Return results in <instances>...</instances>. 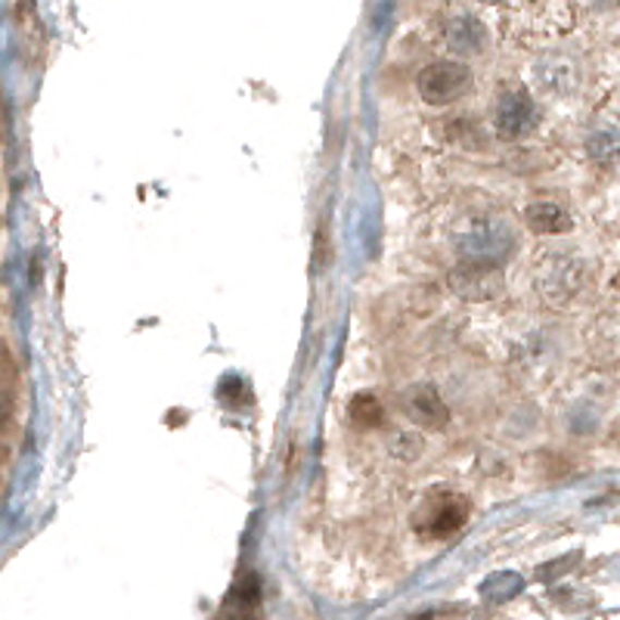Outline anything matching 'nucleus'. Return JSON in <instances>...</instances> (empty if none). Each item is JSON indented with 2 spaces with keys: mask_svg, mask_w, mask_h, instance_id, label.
<instances>
[{
  "mask_svg": "<svg viewBox=\"0 0 620 620\" xmlns=\"http://www.w3.org/2000/svg\"><path fill=\"white\" fill-rule=\"evenodd\" d=\"M500 13L502 38L515 44H540L559 38L571 25L578 7L571 3H502L494 7Z\"/></svg>",
  "mask_w": 620,
  "mask_h": 620,
  "instance_id": "1",
  "label": "nucleus"
},
{
  "mask_svg": "<svg viewBox=\"0 0 620 620\" xmlns=\"http://www.w3.org/2000/svg\"><path fill=\"white\" fill-rule=\"evenodd\" d=\"M440 32V47L447 53H453V60L460 62L462 57H475L484 53L487 47V35H484V22L472 13V7L457 3V7H447V13L438 20Z\"/></svg>",
  "mask_w": 620,
  "mask_h": 620,
  "instance_id": "2",
  "label": "nucleus"
},
{
  "mask_svg": "<svg viewBox=\"0 0 620 620\" xmlns=\"http://www.w3.org/2000/svg\"><path fill=\"white\" fill-rule=\"evenodd\" d=\"M472 506L462 494H435L422 502V509L416 512V531L420 537L428 540H447L453 537L457 531H462V524L469 521Z\"/></svg>",
  "mask_w": 620,
  "mask_h": 620,
  "instance_id": "3",
  "label": "nucleus"
},
{
  "mask_svg": "<svg viewBox=\"0 0 620 620\" xmlns=\"http://www.w3.org/2000/svg\"><path fill=\"white\" fill-rule=\"evenodd\" d=\"M469 87H472V72L465 62L438 60L420 72V97L428 106L457 102L469 94Z\"/></svg>",
  "mask_w": 620,
  "mask_h": 620,
  "instance_id": "4",
  "label": "nucleus"
},
{
  "mask_svg": "<svg viewBox=\"0 0 620 620\" xmlns=\"http://www.w3.org/2000/svg\"><path fill=\"white\" fill-rule=\"evenodd\" d=\"M534 121H537V106L527 97V90L521 87L502 90L497 102V131L502 141H521L524 134L534 131Z\"/></svg>",
  "mask_w": 620,
  "mask_h": 620,
  "instance_id": "5",
  "label": "nucleus"
},
{
  "mask_svg": "<svg viewBox=\"0 0 620 620\" xmlns=\"http://www.w3.org/2000/svg\"><path fill=\"white\" fill-rule=\"evenodd\" d=\"M450 285L457 289V295L465 301H487L500 295L502 273L497 264H475V260H462L460 267L450 273Z\"/></svg>",
  "mask_w": 620,
  "mask_h": 620,
  "instance_id": "6",
  "label": "nucleus"
},
{
  "mask_svg": "<svg viewBox=\"0 0 620 620\" xmlns=\"http://www.w3.org/2000/svg\"><path fill=\"white\" fill-rule=\"evenodd\" d=\"M403 410H406V416L416 422V425L431 428V431L443 428L447 420H450L447 403H443V398L438 394V388H431V385H413V388L403 394Z\"/></svg>",
  "mask_w": 620,
  "mask_h": 620,
  "instance_id": "7",
  "label": "nucleus"
},
{
  "mask_svg": "<svg viewBox=\"0 0 620 620\" xmlns=\"http://www.w3.org/2000/svg\"><path fill=\"white\" fill-rule=\"evenodd\" d=\"M218 620H260V583L255 574H245L220 605Z\"/></svg>",
  "mask_w": 620,
  "mask_h": 620,
  "instance_id": "8",
  "label": "nucleus"
},
{
  "mask_svg": "<svg viewBox=\"0 0 620 620\" xmlns=\"http://www.w3.org/2000/svg\"><path fill=\"white\" fill-rule=\"evenodd\" d=\"M524 220L534 233H564L571 230V218L568 211L552 205V202H534L527 211H524Z\"/></svg>",
  "mask_w": 620,
  "mask_h": 620,
  "instance_id": "9",
  "label": "nucleus"
},
{
  "mask_svg": "<svg viewBox=\"0 0 620 620\" xmlns=\"http://www.w3.org/2000/svg\"><path fill=\"white\" fill-rule=\"evenodd\" d=\"M348 416L357 428H379L381 420H385V410L376 394H357L351 406H348Z\"/></svg>",
  "mask_w": 620,
  "mask_h": 620,
  "instance_id": "10",
  "label": "nucleus"
}]
</instances>
